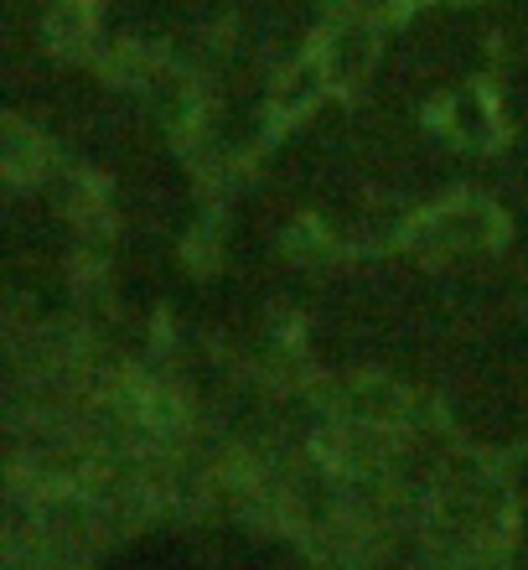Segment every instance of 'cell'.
I'll return each mask as SVG.
<instances>
[{"label": "cell", "instance_id": "cell-1", "mask_svg": "<svg viewBox=\"0 0 528 570\" xmlns=\"http://www.w3.org/2000/svg\"><path fill=\"white\" fill-rule=\"evenodd\" d=\"M321 68H327V83L352 89V83L373 68V27H368V21H342V27H332L327 52H321Z\"/></svg>", "mask_w": 528, "mask_h": 570}, {"label": "cell", "instance_id": "cell-2", "mask_svg": "<svg viewBox=\"0 0 528 570\" xmlns=\"http://www.w3.org/2000/svg\"><path fill=\"white\" fill-rule=\"evenodd\" d=\"M451 130L461 140H471V146H482L487 136H492V105H487V94H456L451 105Z\"/></svg>", "mask_w": 528, "mask_h": 570}, {"label": "cell", "instance_id": "cell-3", "mask_svg": "<svg viewBox=\"0 0 528 570\" xmlns=\"http://www.w3.org/2000/svg\"><path fill=\"white\" fill-rule=\"evenodd\" d=\"M321 89H327V68H321V62H301L296 78L280 83V109H306Z\"/></svg>", "mask_w": 528, "mask_h": 570}]
</instances>
